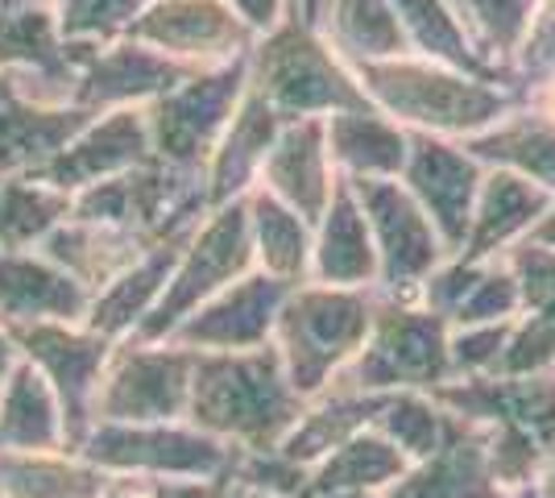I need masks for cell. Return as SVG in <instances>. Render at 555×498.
<instances>
[{"mask_svg":"<svg viewBox=\"0 0 555 498\" xmlns=\"http://www.w3.org/2000/svg\"><path fill=\"white\" fill-rule=\"evenodd\" d=\"M54 0H4V9H50Z\"/></svg>","mask_w":555,"mask_h":498,"instance_id":"55","label":"cell"},{"mask_svg":"<svg viewBox=\"0 0 555 498\" xmlns=\"http://www.w3.org/2000/svg\"><path fill=\"white\" fill-rule=\"evenodd\" d=\"M100 498H154L150 495V486L145 482H133V477H113L108 482V490Z\"/></svg>","mask_w":555,"mask_h":498,"instance_id":"51","label":"cell"},{"mask_svg":"<svg viewBox=\"0 0 555 498\" xmlns=\"http://www.w3.org/2000/svg\"><path fill=\"white\" fill-rule=\"evenodd\" d=\"M113 477L83 452H0V498H100Z\"/></svg>","mask_w":555,"mask_h":498,"instance_id":"37","label":"cell"},{"mask_svg":"<svg viewBox=\"0 0 555 498\" xmlns=\"http://www.w3.org/2000/svg\"><path fill=\"white\" fill-rule=\"evenodd\" d=\"M70 216V195L42 179L0 183V250H38Z\"/></svg>","mask_w":555,"mask_h":498,"instance_id":"39","label":"cell"},{"mask_svg":"<svg viewBox=\"0 0 555 498\" xmlns=\"http://www.w3.org/2000/svg\"><path fill=\"white\" fill-rule=\"evenodd\" d=\"M382 498H514L489 474L481 427L464 420L461 432L436 457L406 465V474L393 482Z\"/></svg>","mask_w":555,"mask_h":498,"instance_id":"29","label":"cell"},{"mask_svg":"<svg viewBox=\"0 0 555 498\" xmlns=\"http://www.w3.org/2000/svg\"><path fill=\"white\" fill-rule=\"evenodd\" d=\"M522 100L531 104L534 113H543V117L555 125V79L552 84H539V88H531V92H522Z\"/></svg>","mask_w":555,"mask_h":498,"instance_id":"50","label":"cell"},{"mask_svg":"<svg viewBox=\"0 0 555 498\" xmlns=\"http://www.w3.org/2000/svg\"><path fill=\"white\" fill-rule=\"evenodd\" d=\"M327 154L345 183H377V179H402V166L411 154V133L377 113L373 104L348 108L324 120Z\"/></svg>","mask_w":555,"mask_h":498,"instance_id":"27","label":"cell"},{"mask_svg":"<svg viewBox=\"0 0 555 498\" xmlns=\"http://www.w3.org/2000/svg\"><path fill=\"white\" fill-rule=\"evenodd\" d=\"M539 9H543V0H456V13H461L473 47L481 50L489 67L506 75L527 29L539 17Z\"/></svg>","mask_w":555,"mask_h":498,"instance_id":"40","label":"cell"},{"mask_svg":"<svg viewBox=\"0 0 555 498\" xmlns=\"http://www.w3.org/2000/svg\"><path fill=\"white\" fill-rule=\"evenodd\" d=\"M13 341H17L22 361H29L54 391V399L63 407V420H67L70 449H79L83 436L92 432L95 391H100L104 366L113 357V341H104L83 320L79 324L47 320V324L13 329Z\"/></svg>","mask_w":555,"mask_h":498,"instance_id":"13","label":"cell"},{"mask_svg":"<svg viewBox=\"0 0 555 498\" xmlns=\"http://www.w3.org/2000/svg\"><path fill=\"white\" fill-rule=\"evenodd\" d=\"M357 84L377 113L398 120L406 133H427L443 142H473L493 129L509 108L522 100L506 84L477 79L452 72L440 63H427L415 54H402L377 67H361Z\"/></svg>","mask_w":555,"mask_h":498,"instance_id":"2","label":"cell"},{"mask_svg":"<svg viewBox=\"0 0 555 498\" xmlns=\"http://www.w3.org/2000/svg\"><path fill=\"white\" fill-rule=\"evenodd\" d=\"M254 241H249V213L245 200H232L211 208L195 233L183 241L170 283H166L163 304L154 316L141 324L138 341H170V332L183 324L191 311H199L208 299L232 283H241L245 274H254Z\"/></svg>","mask_w":555,"mask_h":498,"instance_id":"7","label":"cell"},{"mask_svg":"<svg viewBox=\"0 0 555 498\" xmlns=\"http://www.w3.org/2000/svg\"><path fill=\"white\" fill-rule=\"evenodd\" d=\"M92 50L59 34L54 9H0V88L17 100L79 108V79Z\"/></svg>","mask_w":555,"mask_h":498,"instance_id":"11","label":"cell"},{"mask_svg":"<svg viewBox=\"0 0 555 498\" xmlns=\"http://www.w3.org/2000/svg\"><path fill=\"white\" fill-rule=\"evenodd\" d=\"M232 498H245V495H241V490H236V486H232Z\"/></svg>","mask_w":555,"mask_h":498,"instance_id":"56","label":"cell"},{"mask_svg":"<svg viewBox=\"0 0 555 498\" xmlns=\"http://www.w3.org/2000/svg\"><path fill=\"white\" fill-rule=\"evenodd\" d=\"M17 361H22V354H17V341H13V332L0 324V391H4L9 374L17 370Z\"/></svg>","mask_w":555,"mask_h":498,"instance_id":"49","label":"cell"},{"mask_svg":"<svg viewBox=\"0 0 555 498\" xmlns=\"http://www.w3.org/2000/svg\"><path fill=\"white\" fill-rule=\"evenodd\" d=\"M307 399L291 386L274 345L245 354H195L186 424L236 452H274Z\"/></svg>","mask_w":555,"mask_h":498,"instance_id":"1","label":"cell"},{"mask_svg":"<svg viewBox=\"0 0 555 498\" xmlns=\"http://www.w3.org/2000/svg\"><path fill=\"white\" fill-rule=\"evenodd\" d=\"M311 283L345 286V291H377V250L370 220L357 204V191L340 179L327 213L315 220L311 245Z\"/></svg>","mask_w":555,"mask_h":498,"instance_id":"25","label":"cell"},{"mask_svg":"<svg viewBox=\"0 0 555 498\" xmlns=\"http://www.w3.org/2000/svg\"><path fill=\"white\" fill-rule=\"evenodd\" d=\"M245 75L249 92L266 100L282 120H327L370 104L357 72L299 13L257 34L254 50L245 54Z\"/></svg>","mask_w":555,"mask_h":498,"instance_id":"3","label":"cell"},{"mask_svg":"<svg viewBox=\"0 0 555 498\" xmlns=\"http://www.w3.org/2000/svg\"><path fill=\"white\" fill-rule=\"evenodd\" d=\"M88 120L83 108H47L0 88V183L38 179Z\"/></svg>","mask_w":555,"mask_h":498,"instance_id":"24","label":"cell"},{"mask_svg":"<svg viewBox=\"0 0 555 498\" xmlns=\"http://www.w3.org/2000/svg\"><path fill=\"white\" fill-rule=\"evenodd\" d=\"M245 498H249V495H245Z\"/></svg>","mask_w":555,"mask_h":498,"instance_id":"60","label":"cell"},{"mask_svg":"<svg viewBox=\"0 0 555 498\" xmlns=\"http://www.w3.org/2000/svg\"><path fill=\"white\" fill-rule=\"evenodd\" d=\"M195 354L175 341H120L95 391V424H175L186 420Z\"/></svg>","mask_w":555,"mask_h":498,"instance_id":"9","label":"cell"},{"mask_svg":"<svg viewBox=\"0 0 555 498\" xmlns=\"http://www.w3.org/2000/svg\"><path fill=\"white\" fill-rule=\"evenodd\" d=\"M59 449H70L63 407L47 386V379L29 361H17V370L9 374L4 391H0V452Z\"/></svg>","mask_w":555,"mask_h":498,"instance_id":"32","label":"cell"},{"mask_svg":"<svg viewBox=\"0 0 555 498\" xmlns=\"http://www.w3.org/2000/svg\"><path fill=\"white\" fill-rule=\"evenodd\" d=\"M0 9H4V0H0Z\"/></svg>","mask_w":555,"mask_h":498,"instance_id":"59","label":"cell"},{"mask_svg":"<svg viewBox=\"0 0 555 498\" xmlns=\"http://www.w3.org/2000/svg\"><path fill=\"white\" fill-rule=\"evenodd\" d=\"M315 29L352 72L411 54L398 13H393V0H327Z\"/></svg>","mask_w":555,"mask_h":498,"instance_id":"33","label":"cell"},{"mask_svg":"<svg viewBox=\"0 0 555 498\" xmlns=\"http://www.w3.org/2000/svg\"><path fill=\"white\" fill-rule=\"evenodd\" d=\"M373 299L377 291H345L324 283L291 286L270 345L282 357V370L299 399L324 395L357 361L373 324Z\"/></svg>","mask_w":555,"mask_h":498,"instance_id":"4","label":"cell"},{"mask_svg":"<svg viewBox=\"0 0 555 498\" xmlns=\"http://www.w3.org/2000/svg\"><path fill=\"white\" fill-rule=\"evenodd\" d=\"M393 13H398V25H402L406 50L415 59H427V63H440V67H452V72L464 75H477V79L506 84L509 92H514L509 75L489 67L486 59H481V50L473 47L461 13H456V0H393Z\"/></svg>","mask_w":555,"mask_h":498,"instance_id":"31","label":"cell"},{"mask_svg":"<svg viewBox=\"0 0 555 498\" xmlns=\"http://www.w3.org/2000/svg\"><path fill=\"white\" fill-rule=\"evenodd\" d=\"M88 304L92 295L70 283L38 250H0V324L9 332L47 320L79 324Z\"/></svg>","mask_w":555,"mask_h":498,"instance_id":"21","label":"cell"},{"mask_svg":"<svg viewBox=\"0 0 555 498\" xmlns=\"http://www.w3.org/2000/svg\"><path fill=\"white\" fill-rule=\"evenodd\" d=\"M509 324H473V329L448 332V370H452V382L498 374L509 341Z\"/></svg>","mask_w":555,"mask_h":498,"instance_id":"44","label":"cell"},{"mask_svg":"<svg viewBox=\"0 0 555 498\" xmlns=\"http://www.w3.org/2000/svg\"><path fill=\"white\" fill-rule=\"evenodd\" d=\"M452 324L415 299H373V324L365 349L332 386L352 395H398V391H440L452 382L448 370Z\"/></svg>","mask_w":555,"mask_h":498,"instance_id":"5","label":"cell"},{"mask_svg":"<svg viewBox=\"0 0 555 498\" xmlns=\"http://www.w3.org/2000/svg\"><path fill=\"white\" fill-rule=\"evenodd\" d=\"M199 72H186L179 63H170L158 50L141 47L133 38H120L113 47H95L83 79H79V108L104 117L116 108H145L158 95L175 92L183 79Z\"/></svg>","mask_w":555,"mask_h":498,"instance_id":"19","label":"cell"},{"mask_svg":"<svg viewBox=\"0 0 555 498\" xmlns=\"http://www.w3.org/2000/svg\"><path fill=\"white\" fill-rule=\"evenodd\" d=\"M382 399L386 395H352V391H340V386H327L324 395L307 399L299 424L291 427V436L278 445V452L286 461L302 465V470L320 465L332 449H340L357 432L373 427V416H377Z\"/></svg>","mask_w":555,"mask_h":498,"instance_id":"36","label":"cell"},{"mask_svg":"<svg viewBox=\"0 0 555 498\" xmlns=\"http://www.w3.org/2000/svg\"><path fill=\"white\" fill-rule=\"evenodd\" d=\"M555 79V4H543L539 17L531 22L522 47L509 63V84L514 92H531L539 84H552Z\"/></svg>","mask_w":555,"mask_h":498,"instance_id":"45","label":"cell"},{"mask_svg":"<svg viewBox=\"0 0 555 498\" xmlns=\"http://www.w3.org/2000/svg\"><path fill=\"white\" fill-rule=\"evenodd\" d=\"M183 241H163V245H154V250H150L145 258L133 261L116 283H108L100 295H92L83 324L92 332H100L104 341H113V345L138 336L141 324H145V320L154 316V308L163 304L166 283H170V270H175V258H179Z\"/></svg>","mask_w":555,"mask_h":498,"instance_id":"28","label":"cell"},{"mask_svg":"<svg viewBox=\"0 0 555 498\" xmlns=\"http://www.w3.org/2000/svg\"><path fill=\"white\" fill-rule=\"evenodd\" d=\"M291 286L270 279V274H245L241 283L220 291L199 311H191L179 329L170 332L175 345L191 354H245V349H266L274 341L278 311L286 304Z\"/></svg>","mask_w":555,"mask_h":498,"instance_id":"16","label":"cell"},{"mask_svg":"<svg viewBox=\"0 0 555 498\" xmlns=\"http://www.w3.org/2000/svg\"><path fill=\"white\" fill-rule=\"evenodd\" d=\"M348 188L357 191V204L370 220L373 250H377V295L415 299L418 286L431 279V270H440L452 258L436 225L398 179L348 183Z\"/></svg>","mask_w":555,"mask_h":498,"instance_id":"12","label":"cell"},{"mask_svg":"<svg viewBox=\"0 0 555 498\" xmlns=\"http://www.w3.org/2000/svg\"><path fill=\"white\" fill-rule=\"evenodd\" d=\"M543 4H555V0H543Z\"/></svg>","mask_w":555,"mask_h":498,"instance_id":"58","label":"cell"},{"mask_svg":"<svg viewBox=\"0 0 555 498\" xmlns=\"http://www.w3.org/2000/svg\"><path fill=\"white\" fill-rule=\"evenodd\" d=\"M522 316V295L502 258L481 261L477 279L461 299V308L452 316V329H473V324H509Z\"/></svg>","mask_w":555,"mask_h":498,"instance_id":"42","label":"cell"},{"mask_svg":"<svg viewBox=\"0 0 555 498\" xmlns=\"http://www.w3.org/2000/svg\"><path fill=\"white\" fill-rule=\"evenodd\" d=\"M324 4L327 0H295V13H299L302 22H320V13H324Z\"/></svg>","mask_w":555,"mask_h":498,"instance_id":"54","label":"cell"},{"mask_svg":"<svg viewBox=\"0 0 555 498\" xmlns=\"http://www.w3.org/2000/svg\"><path fill=\"white\" fill-rule=\"evenodd\" d=\"M229 4H232V13L249 25L254 34H266V29H274L282 17L295 13V0H229Z\"/></svg>","mask_w":555,"mask_h":498,"instance_id":"48","label":"cell"},{"mask_svg":"<svg viewBox=\"0 0 555 498\" xmlns=\"http://www.w3.org/2000/svg\"><path fill=\"white\" fill-rule=\"evenodd\" d=\"M531 498H555V452L543 461V470H539V477H534Z\"/></svg>","mask_w":555,"mask_h":498,"instance_id":"53","label":"cell"},{"mask_svg":"<svg viewBox=\"0 0 555 498\" xmlns=\"http://www.w3.org/2000/svg\"><path fill=\"white\" fill-rule=\"evenodd\" d=\"M282 117L266 100H257L245 88V100L236 104L224 138L216 142L208 166H204V183H208V204H232V200H245L257 188V175L266 166V154L274 150Z\"/></svg>","mask_w":555,"mask_h":498,"instance_id":"26","label":"cell"},{"mask_svg":"<svg viewBox=\"0 0 555 498\" xmlns=\"http://www.w3.org/2000/svg\"><path fill=\"white\" fill-rule=\"evenodd\" d=\"M514 498H531V490H522V495H514Z\"/></svg>","mask_w":555,"mask_h":498,"instance_id":"57","label":"cell"},{"mask_svg":"<svg viewBox=\"0 0 555 498\" xmlns=\"http://www.w3.org/2000/svg\"><path fill=\"white\" fill-rule=\"evenodd\" d=\"M502 261L509 266L514 283H518L522 311L555 308V250L534 245V241H522V245H514Z\"/></svg>","mask_w":555,"mask_h":498,"instance_id":"46","label":"cell"},{"mask_svg":"<svg viewBox=\"0 0 555 498\" xmlns=\"http://www.w3.org/2000/svg\"><path fill=\"white\" fill-rule=\"evenodd\" d=\"M436 399L468 424L518 427L547 457L555 452V374H527V379L489 374V379L443 382Z\"/></svg>","mask_w":555,"mask_h":498,"instance_id":"18","label":"cell"},{"mask_svg":"<svg viewBox=\"0 0 555 498\" xmlns=\"http://www.w3.org/2000/svg\"><path fill=\"white\" fill-rule=\"evenodd\" d=\"M249 213V241H254V266L286 286L311 283V245L315 225H307L295 208L278 204L274 195L254 188L245 195Z\"/></svg>","mask_w":555,"mask_h":498,"instance_id":"35","label":"cell"},{"mask_svg":"<svg viewBox=\"0 0 555 498\" xmlns=\"http://www.w3.org/2000/svg\"><path fill=\"white\" fill-rule=\"evenodd\" d=\"M489 170H509L539 183L555 195V125L543 113H534L527 100H518L506 117L481 138L464 142Z\"/></svg>","mask_w":555,"mask_h":498,"instance_id":"34","label":"cell"},{"mask_svg":"<svg viewBox=\"0 0 555 498\" xmlns=\"http://www.w3.org/2000/svg\"><path fill=\"white\" fill-rule=\"evenodd\" d=\"M498 374H509V379L555 374V308L522 311L509 324V341Z\"/></svg>","mask_w":555,"mask_h":498,"instance_id":"43","label":"cell"},{"mask_svg":"<svg viewBox=\"0 0 555 498\" xmlns=\"http://www.w3.org/2000/svg\"><path fill=\"white\" fill-rule=\"evenodd\" d=\"M402 474L406 457L382 432L365 427L327 452L320 465H311L299 498H382Z\"/></svg>","mask_w":555,"mask_h":498,"instance_id":"30","label":"cell"},{"mask_svg":"<svg viewBox=\"0 0 555 498\" xmlns=\"http://www.w3.org/2000/svg\"><path fill=\"white\" fill-rule=\"evenodd\" d=\"M154 245L141 241L129 229L116 225H95V220H79L67 216L59 229H50V238L38 245V254L59 266L70 283H79L88 295H100L108 283H116L138 258H145Z\"/></svg>","mask_w":555,"mask_h":498,"instance_id":"23","label":"cell"},{"mask_svg":"<svg viewBox=\"0 0 555 498\" xmlns=\"http://www.w3.org/2000/svg\"><path fill=\"white\" fill-rule=\"evenodd\" d=\"M402 188L415 195V204L436 225L448 254L456 258L473 225V204L486 183V163L464 142H443L427 133H411V154L402 166Z\"/></svg>","mask_w":555,"mask_h":498,"instance_id":"15","label":"cell"},{"mask_svg":"<svg viewBox=\"0 0 555 498\" xmlns=\"http://www.w3.org/2000/svg\"><path fill=\"white\" fill-rule=\"evenodd\" d=\"M211 213L204 175H183L163 163H145L120 179L70 195V216L129 229L150 245L183 241Z\"/></svg>","mask_w":555,"mask_h":498,"instance_id":"6","label":"cell"},{"mask_svg":"<svg viewBox=\"0 0 555 498\" xmlns=\"http://www.w3.org/2000/svg\"><path fill=\"white\" fill-rule=\"evenodd\" d=\"M145 163H154L145 108H116V113L88 120L38 179L63 195H75V191L95 188V183L120 179Z\"/></svg>","mask_w":555,"mask_h":498,"instance_id":"17","label":"cell"},{"mask_svg":"<svg viewBox=\"0 0 555 498\" xmlns=\"http://www.w3.org/2000/svg\"><path fill=\"white\" fill-rule=\"evenodd\" d=\"M245 88H249V75H245V59H241L232 67L191 75L175 92L145 104V129H150L154 163L183 170V175H204V166H208L216 142L224 138L236 104L245 100Z\"/></svg>","mask_w":555,"mask_h":498,"instance_id":"10","label":"cell"},{"mask_svg":"<svg viewBox=\"0 0 555 498\" xmlns=\"http://www.w3.org/2000/svg\"><path fill=\"white\" fill-rule=\"evenodd\" d=\"M154 498H232L229 477H191V482H145Z\"/></svg>","mask_w":555,"mask_h":498,"instance_id":"47","label":"cell"},{"mask_svg":"<svg viewBox=\"0 0 555 498\" xmlns=\"http://www.w3.org/2000/svg\"><path fill=\"white\" fill-rule=\"evenodd\" d=\"M527 241H534V245H547V250H555V195L552 204H547V213H543V220L534 225V233Z\"/></svg>","mask_w":555,"mask_h":498,"instance_id":"52","label":"cell"},{"mask_svg":"<svg viewBox=\"0 0 555 498\" xmlns=\"http://www.w3.org/2000/svg\"><path fill=\"white\" fill-rule=\"evenodd\" d=\"M129 38L186 72L232 67L257 42V34L232 13L229 0H154Z\"/></svg>","mask_w":555,"mask_h":498,"instance_id":"14","label":"cell"},{"mask_svg":"<svg viewBox=\"0 0 555 498\" xmlns=\"http://www.w3.org/2000/svg\"><path fill=\"white\" fill-rule=\"evenodd\" d=\"M461 416H452L448 407L436 399V391H398L386 395L377 416H373V432H382L393 449L406 457V465L427 461L461 432Z\"/></svg>","mask_w":555,"mask_h":498,"instance_id":"38","label":"cell"},{"mask_svg":"<svg viewBox=\"0 0 555 498\" xmlns=\"http://www.w3.org/2000/svg\"><path fill=\"white\" fill-rule=\"evenodd\" d=\"M547 204H552V191H543L539 183L522 179V175L489 170L486 166V183H481L477 204H473V225H468V238H464V250L456 258H506L514 245H522L531 238L534 225L547 213Z\"/></svg>","mask_w":555,"mask_h":498,"instance_id":"22","label":"cell"},{"mask_svg":"<svg viewBox=\"0 0 555 498\" xmlns=\"http://www.w3.org/2000/svg\"><path fill=\"white\" fill-rule=\"evenodd\" d=\"M95 470L108 477L133 482H191V477H229L236 465V449L220 445L216 436L191 427L186 420L175 424H95L83 445Z\"/></svg>","mask_w":555,"mask_h":498,"instance_id":"8","label":"cell"},{"mask_svg":"<svg viewBox=\"0 0 555 498\" xmlns=\"http://www.w3.org/2000/svg\"><path fill=\"white\" fill-rule=\"evenodd\" d=\"M257 188L295 208L307 225H315L340 188V175L327 154L324 120H282L274 150L266 154V166L257 175Z\"/></svg>","mask_w":555,"mask_h":498,"instance_id":"20","label":"cell"},{"mask_svg":"<svg viewBox=\"0 0 555 498\" xmlns=\"http://www.w3.org/2000/svg\"><path fill=\"white\" fill-rule=\"evenodd\" d=\"M154 0H54V22L67 42L79 47H113L133 34L141 13Z\"/></svg>","mask_w":555,"mask_h":498,"instance_id":"41","label":"cell"}]
</instances>
